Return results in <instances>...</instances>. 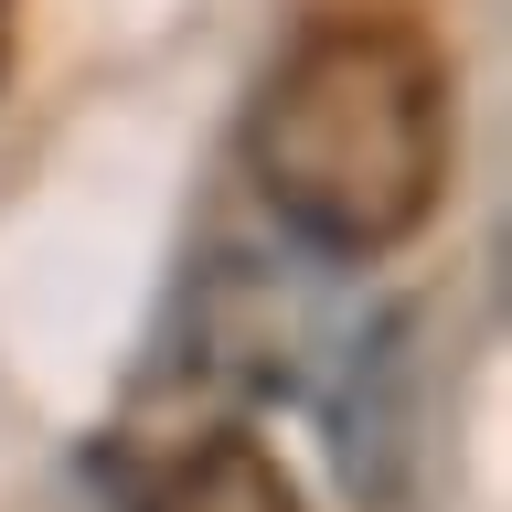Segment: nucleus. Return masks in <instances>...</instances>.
<instances>
[{"label":"nucleus","mask_w":512,"mask_h":512,"mask_svg":"<svg viewBox=\"0 0 512 512\" xmlns=\"http://www.w3.org/2000/svg\"><path fill=\"white\" fill-rule=\"evenodd\" d=\"M246 182L278 214L288 246L331 256V267H374L416 246L459 160V96L448 54L416 22H310L246 96Z\"/></svg>","instance_id":"1"},{"label":"nucleus","mask_w":512,"mask_h":512,"mask_svg":"<svg viewBox=\"0 0 512 512\" xmlns=\"http://www.w3.org/2000/svg\"><path fill=\"white\" fill-rule=\"evenodd\" d=\"M118 502L128 512H299V480L246 427H182V438L118 459Z\"/></svg>","instance_id":"2"},{"label":"nucleus","mask_w":512,"mask_h":512,"mask_svg":"<svg viewBox=\"0 0 512 512\" xmlns=\"http://www.w3.org/2000/svg\"><path fill=\"white\" fill-rule=\"evenodd\" d=\"M0 64H11V0H0Z\"/></svg>","instance_id":"3"}]
</instances>
